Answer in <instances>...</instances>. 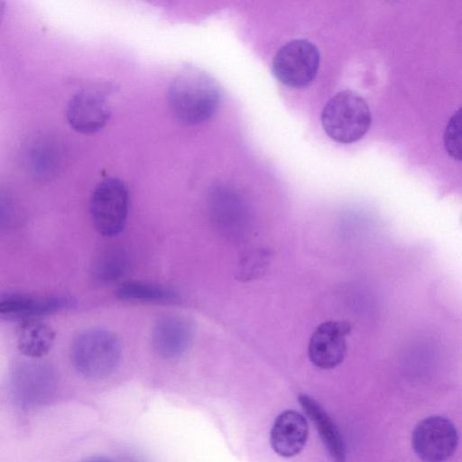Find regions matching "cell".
Masks as SVG:
<instances>
[{
    "label": "cell",
    "instance_id": "6da1fadb",
    "mask_svg": "<svg viewBox=\"0 0 462 462\" xmlns=\"http://www.w3.org/2000/svg\"><path fill=\"white\" fill-rule=\"evenodd\" d=\"M167 96L173 116L184 125H194L215 114L220 91L211 77L191 69L180 73L171 81Z\"/></svg>",
    "mask_w": 462,
    "mask_h": 462
},
{
    "label": "cell",
    "instance_id": "7a4b0ae2",
    "mask_svg": "<svg viewBox=\"0 0 462 462\" xmlns=\"http://www.w3.org/2000/svg\"><path fill=\"white\" fill-rule=\"evenodd\" d=\"M121 352V343L116 334L106 328H93L75 337L70 346V358L81 375L101 379L116 368Z\"/></svg>",
    "mask_w": 462,
    "mask_h": 462
},
{
    "label": "cell",
    "instance_id": "3957f363",
    "mask_svg": "<svg viewBox=\"0 0 462 462\" xmlns=\"http://www.w3.org/2000/svg\"><path fill=\"white\" fill-rule=\"evenodd\" d=\"M366 101L356 92L344 90L332 97L321 113V124L334 141L351 143L360 140L371 125Z\"/></svg>",
    "mask_w": 462,
    "mask_h": 462
},
{
    "label": "cell",
    "instance_id": "277c9868",
    "mask_svg": "<svg viewBox=\"0 0 462 462\" xmlns=\"http://www.w3.org/2000/svg\"><path fill=\"white\" fill-rule=\"evenodd\" d=\"M129 208V193L119 179L103 180L94 189L89 213L95 229L104 236H115L125 227Z\"/></svg>",
    "mask_w": 462,
    "mask_h": 462
},
{
    "label": "cell",
    "instance_id": "5b68a950",
    "mask_svg": "<svg viewBox=\"0 0 462 462\" xmlns=\"http://www.w3.org/2000/svg\"><path fill=\"white\" fill-rule=\"evenodd\" d=\"M320 55L318 47L305 39L286 42L273 60V72L283 85L291 88L308 86L316 77Z\"/></svg>",
    "mask_w": 462,
    "mask_h": 462
},
{
    "label": "cell",
    "instance_id": "8992f818",
    "mask_svg": "<svg viewBox=\"0 0 462 462\" xmlns=\"http://www.w3.org/2000/svg\"><path fill=\"white\" fill-rule=\"evenodd\" d=\"M458 436L454 424L443 416H430L414 428L411 445L423 462H444L456 451Z\"/></svg>",
    "mask_w": 462,
    "mask_h": 462
},
{
    "label": "cell",
    "instance_id": "52a82bcc",
    "mask_svg": "<svg viewBox=\"0 0 462 462\" xmlns=\"http://www.w3.org/2000/svg\"><path fill=\"white\" fill-rule=\"evenodd\" d=\"M350 331V324L344 320H328L318 326L309 341L310 362L321 369L339 365L346 355V337Z\"/></svg>",
    "mask_w": 462,
    "mask_h": 462
},
{
    "label": "cell",
    "instance_id": "ba28073f",
    "mask_svg": "<svg viewBox=\"0 0 462 462\" xmlns=\"http://www.w3.org/2000/svg\"><path fill=\"white\" fill-rule=\"evenodd\" d=\"M208 210L213 226L222 236L237 240L246 234L248 211L245 202L233 190H214L209 198Z\"/></svg>",
    "mask_w": 462,
    "mask_h": 462
},
{
    "label": "cell",
    "instance_id": "9c48e42d",
    "mask_svg": "<svg viewBox=\"0 0 462 462\" xmlns=\"http://www.w3.org/2000/svg\"><path fill=\"white\" fill-rule=\"evenodd\" d=\"M111 114L106 97L97 90L84 89L68 102L66 118L69 125L81 134H93L102 129Z\"/></svg>",
    "mask_w": 462,
    "mask_h": 462
},
{
    "label": "cell",
    "instance_id": "30bf717a",
    "mask_svg": "<svg viewBox=\"0 0 462 462\" xmlns=\"http://www.w3.org/2000/svg\"><path fill=\"white\" fill-rule=\"evenodd\" d=\"M193 329L189 321L178 316L160 319L152 331V345L162 357L174 359L182 356L189 348Z\"/></svg>",
    "mask_w": 462,
    "mask_h": 462
},
{
    "label": "cell",
    "instance_id": "8fae6325",
    "mask_svg": "<svg viewBox=\"0 0 462 462\" xmlns=\"http://www.w3.org/2000/svg\"><path fill=\"white\" fill-rule=\"evenodd\" d=\"M309 434L305 417L295 411L280 413L273 421L270 432V443L273 451L282 457H292L304 448Z\"/></svg>",
    "mask_w": 462,
    "mask_h": 462
},
{
    "label": "cell",
    "instance_id": "7c38bea8",
    "mask_svg": "<svg viewBox=\"0 0 462 462\" xmlns=\"http://www.w3.org/2000/svg\"><path fill=\"white\" fill-rule=\"evenodd\" d=\"M73 304L68 296L10 294L0 299V314L25 320L50 315Z\"/></svg>",
    "mask_w": 462,
    "mask_h": 462
},
{
    "label": "cell",
    "instance_id": "4fadbf2b",
    "mask_svg": "<svg viewBox=\"0 0 462 462\" xmlns=\"http://www.w3.org/2000/svg\"><path fill=\"white\" fill-rule=\"evenodd\" d=\"M298 401L306 415L313 422L334 461L345 462L346 448L342 436L327 411L315 399L306 393L300 394Z\"/></svg>",
    "mask_w": 462,
    "mask_h": 462
},
{
    "label": "cell",
    "instance_id": "5bb4252c",
    "mask_svg": "<svg viewBox=\"0 0 462 462\" xmlns=\"http://www.w3.org/2000/svg\"><path fill=\"white\" fill-rule=\"evenodd\" d=\"M54 339L55 333L47 324L25 320L18 331L17 347L25 356L40 358L51 351Z\"/></svg>",
    "mask_w": 462,
    "mask_h": 462
},
{
    "label": "cell",
    "instance_id": "9a60e30c",
    "mask_svg": "<svg viewBox=\"0 0 462 462\" xmlns=\"http://www.w3.org/2000/svg\"><path fill=\"white\" fill-rule=\"evenodd\" d=\"M131 265L128 252L120 246L104 251L92 268V279L97 285L114 283L123 278Z\"/></svg>",
    "mask_w": 462,
    "mask_h": 462
},
{
    "label": "cell",
    "instance_id": "2e32d148",
    "mask_svg": "<svg viewBox=\"0 0 462 462\" xmlns=\"http://www.w3.org/2000/svg\"><path fill=\"white\" fill-rule=\"evenodd\" d=\"M116 297L131 302H164L178 298L171 289L143 281H125L116 291Z\"/></svg>",
    "mask_w": 462,
    "mask_h": 462
},
{
    "label": "cell",
    "instance_id": "e0dca14e",
    "mask_svg": "<svg viewBox=\"0 0 462 462\" xmlns=\"http://www.w3.org/2000/svg\"><path fill=\"white\" fill-rule=\"evenodd\" d=\"M55 152L56 150L49 146L33 149L30 158L32 174L42 179L54 175L58 166V155Z\"/></svg>",
    "mask_w": 462,
    "mask_h": 462
},
{
    "label": "cell",
    "instance_id": "ac0fdd59",
    "mask_svg": "<svg viewBox=\"0 0 462 462\" xmlns=\"http://www.w3.org/2000/svg\"><path fill=\"white\" fill-rule=\"evenodd\" d=\"M460 116L458 109L450 118L444 136L447 152L457 161L461 158Z\"/></svg>",
    "mask_w": 462,
    "mask_h": 462
},
{
    "label": "cell",
    "instance_id": "d6986e66",
    "mask_svg": "<svg viewBox=\"0 0 462 462\" xmlns=\"http://www.w3.org/2000/svg\"><path fill=\"white\" fill-rule=\"evenodd\" d=\"M267 254L265 252H253L245 255L238 270V277L241 280L254 279L261 274L267 263Z\"/></svg>",
    "mask_w": 462,
    "mask_h": 462
},
{
    "label": "cell",
    "instance_id": "ffe728a7",
    "mask_svg": "<svg viewBox=\"0 0 462 462\" xmlns=\"http://www.w3.org/2000/svg\"><path fill=\"white\" fill-rule=\"evenodd\" d=\"M13 216L14 208L9 197L0 192V228L8 226Z\"/></svg>",
    "mask_w": 462,
    "mask_h": 462
},
{
    "label": "cell",
    "instance_id": "44dd1931",
    "mask_svg": "<svg viewBox=\"0 0 462 462\" xmlns=\"http://www.w3.org/2000/svg\"><path fill=\"white\" fill-rule=\"evenodd\" d=\"M82 462H114V461H112L111 459H109V458H107L106 457L94 456V457H90L86 458Z\"/></svg>",
    "mask_w": 462,
    "mask_h": 462
},
{
    "label": "cell",
    "instance_id": "7402d4cb",
    "mask_svg": "<svg viewBox=\"0 0 462 462\" xmlns=\"http://www.w3.org/2000/svg\"><path fill=\"white\" fill-rule=\"evenodd\" d=\"M5 8V2L0 1V23L4 17Z\"/></svg>",
    "mask_w": 462,
    "mask_h": 462
}]
</instances>
